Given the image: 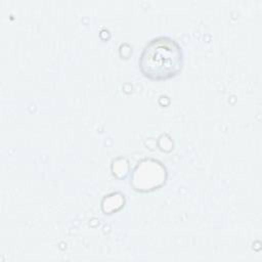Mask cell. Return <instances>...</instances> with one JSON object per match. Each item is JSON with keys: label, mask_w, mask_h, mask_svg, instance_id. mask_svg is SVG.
<instances>
[{"label": "cell", "mask_w": 262, "mask_h": 262, "mask_svg": "<svg viewBox=\"0 0 262 262\" xmlns=\"http://www.w3.org/2000/svg\"><path fill=\"white\" fill-rule=\"evenodd\" d=\"M138 66L141 74L152 81L175 77L183 67V51L180 44L169 36L150 39L142 48Z\"/></svg>", "instance_id": "obj_1"}]
</instances>
